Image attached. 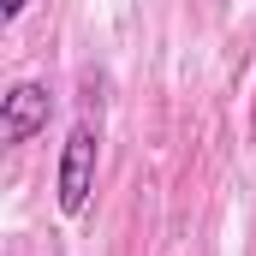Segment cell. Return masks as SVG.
Segmentation results:
<instances>
[{
    "instance_id": "6da1fadb",
    "label": "cell",
    "mask_w": 256,
    "mask_h": 256,
    "mask_svg": "<svg viewBox=\"0 0 256 256\" xmlns=\"http://www.w3.org/2000/svg\"><path fill=\"white\" fill-rule=\"evenodd\" d=\"M96 161H102V131L90 126V120H78V126L66 131L60 143V173H54V196H60V214H84L90 208V191H96Z\"/></svg>"
},
{
    "instance_id": "7a4b0ae2",
    "label": "cell",
    "mask_w": 256,
    "mask_h": 256,
    "mask_svg": "<svg viewBox=\"0 0 256 256\" xmlns=\"http://www.w3.org/2000/svg\"><path fill=\"white\" fill-rule=\"evenodd\" d=\"M48 114H54L48 84H36V78L12 84V90L0 96V143H30L36 131L48 126Z\"/></svg>"
},
{
    "instance_id": "3957f363",
    "label": "cell",
    "mask_w": 256,
    "mask_h": 256,
    "mask_svg": "<svg viewBox=\"0 0 256 256\" xmlns=\"http://www.w3.org/2000/svg\"><path fill=\"white\" fill-rule=\"evenodd\" d=\"M24 6H30V0H0V18L12 24V18H24Z\"/></svg>"
}]
</instances>
